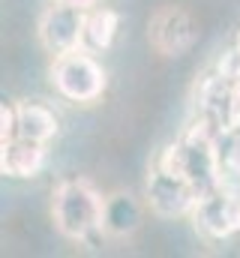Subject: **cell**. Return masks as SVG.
<instances>
[{
  "label": "cell",
  "mask_w": 240,
  "mask_h": 258,
  "mask_svg": "<svg viewBox=\"0 0 240 258\" xmlns=\"http://www.w3.org/2000/svg\"><path fill=\"white\" fill-rule=\"evenodd\" d=\"M0 144H6V141H12L15 135H18V117H15V105H6L3 102V108H0Z\"/></svg>",
  "instance_id": "obj_13"
},
{
  "label": "cell",
  "mask_w": 240,
  "mask_h": 258,
  "mask_svg": "<svg viewBox=\"0 0 240 258\" xmlns=\"http://www.w3.org/2000/svg\"><path fill=\"white\" fill-rule=\"evenodd\" d=\"M141 225V204L135 195L114 192L105 195V210H102V231L111 237H126Z\"/></svg>",
  "instance_id": "obj_10"
},
{
  "label": "cell",
  "mask_w": 240,
  "mask_h": 258,
  "mask_svg": "<svg viewBox=\"0 0 240 258\" xmlns=\"http://www.w3.org/2000/svg\"><path fill=\"white\" fill-rule=\"evenodd\" d=\"M57 3H66V6H75V9H84V12L96 9V0H57Z\"/></svg>",
  "instance_id": "obj_14"
},
{
  "label": "cell",
  "mask_w": 240,
  "mask_h": 258,
  "mask_svg": "<svg viewBox=\"0 0 240 258\" xmlns=\"http://www.w3.org/2000/svg\"><path fill=\"white\" fill-rule=\"evenodd\" d=\"M15 117H18V135H24V138L48 144L57 135V114L42 102H18Z\"/></svg>",
  "instance_id": "obj_11"
},
{
  "label": "cell",
  "mask_w": 240,
  "mask_h": 258,
  "mask_svg": "<svg viewBox=\"0 0 240 258\" xmlns=\"http://www.w3.org/2000/svg\"><path fill=\"white\" fill-rule=\"evenodd\" d=\"M189 219H192L195 231H201L210 240L234 237L240 231V189L222 183V186L204 192L195 201Z\"/></svg>",
  "instance_id": "obj_5"
},
{
  "label": "cell",
  "mask_w": 240,
  "mask_h": 258,
  "mask_svg": "<svg viewBox=\"0 0 240 258\" xmlns=\"http://www.w3.org/2000/svg\"><path fill=\"white\" fill-rule=\"evenodd\" d=\"M234 45H237V48H240V30H237V42H234Z\"/></svg>",
  "instance_id": "obj_15"
},
{
  "label": "cell",
  "mask_w": 240,
  "mask_h": 258,
  "mask_svg": "<svg viewBox=\"0 0 240 258\" xmlns=\"http://www.w3.org/2000/svg\"><path fill=\"white\" fill-rule=\"evenodd\" d=\"M147 36H150V45L162 57H183L198 39V27H195L192 15L183 6H171L168 3V6H159L150 15Z\"/></svg>",
  "instance_id": "obj_7"
},
{
  "label": "cell",
  "mask_w": 240,
  "mask_h": 258,
  "mask_svg": "<svg viewBox=\"0 0 240 258\" xmlns=\"http://www.w3.org/2000/svg\"><path fill=\"white\" fill-rule=\"evenodd\" d=\"M198 117L216 135L240 129V78L213 72L198 84Z\"/></svg>",
  "instance_id": "obj_4"
},
{
  "label": "cell",
  "mask_w": 240,
  "mask_h": 258,
  "mask_svg": "<svg viewBox=\"0 0 240 258\" xmlns=\"http://www.w3.org/2000/svg\"><path fill=\"white\" fill-rule=\"evenodd\" d=\"M84 24H87L84 9H75V6H66V3L54 0V6H48L39 18V42L54 57L66 54V51H75L84 42Z\"/></svg>",
  "instance_id": "obj_8"
},
{
  "label": "cell",
  "mask_w": 240,
  "mask_h": 258,
  "mask_svg": "<svg viewBox=\"0 0 240 258\" xmlns=\"http://www.w3.org/2000/svg\"><path fill=\"white\" fill-rule=\"evenodd\" d=\"M117 24L120 15L114 9H90L87 12V24H84V42L81 48L99 54V51H108L114 36H117Z\"/></svg>",
  "instance_id": "obj_12"
},
{
  "label": "cell",
  "mask_w": 240,
  "mask_h": 258,
  "mask_svg": "<svg viewBox=\"0 0 240 258\" xmlns=\"http://www.w3.org/2000/svg\"><path fill=\"white\" fill-rule=\"evenodd\" d=\"M102 210H105V195L90 180H81V177L60 180L57 189H54V198H51L54 225L69 240H84L93 231H99L102 228Z\"/></svg>",
  "instance_id": "obj_2"
},
{
  "label": "cell",
  "mask_w": 240,
  "mask_h": 258,
  "mask_svg": "<svg viewBox=\"0 0 240 258\" xmlns=\"http://www.w3.org/2000/svg\"><path fill=\"white\" fill-rule=\"evenodd\" d=\"M45 165V141H33L15 135L12 141L0 144V171L6 177H33Z\"/></svg>",
  "instance_id": "obj_9"
},
{
  "label": "cell",
  "mask_w": 240,
  "mask_h": 258,
  "mask_svg": "<svg viewBox=\"0 0 240 258\" xmlns=\"http://www.w3.org/2000/svg\"><path fill=\"white\" fill-rule=\"evenodd\" d=\"M156 165L183 174L198 189V195L210 192V189H216V186L225 183V177H222V159H219V135L207 126L201 117L186 129L174 144H168L162 150V156L156 159Z\"/></svg>",
  "instance_id": "obj_1"
},
{
  "label": "cell",
  "mask_w": 240,
  "mask_h": 258,
  "mask_svg": "<svg viewBox=\"0 0 240 258\" xmlns=\"http://www.w3.org/2000/svg\"><path fill=\"white\" fill-rule=\"evenodd\" d=\"M144 195H147V207L162 216V219H177V216H189L195 201L201 198L198 189L171 168H162V165H153L150 174H147V186H144Z\"/></svg>",
  "instance_id": "obj_6"
},
{
  "label": "cell",
  "mask_w": 240,
  "mask_h": 258,
  "mask_svg": "<svg viewBox=\"0 0 240 258\" xmlns=\"http://www.w3.org/2000/svg\"><path fill=\"white\" fill-rule=\"evenodd\" d=\"M51 84L63 99L78 102V105H90L105 93V69L93 57V51L87 48H75L57 54L51 63Z\"/></svg>",
  "instance_id": "obj_3"
}]
</instances>
